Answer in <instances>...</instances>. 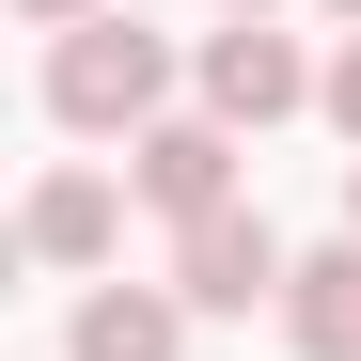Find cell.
I'll list each match as a JSON object with an SVG mask.
<instances>
[{
  "label": "cell",
  "instance_id": "1",
  "mask_svg": "<svg viewBox=\"0 0 361 361\" xmlns=\"http://www.w3.org/2000/svg\"><path fill=\"white\" fill-rule=\"evenodd\" d=\"M157 94H173V47L126 16V0H110L94 32H63V47H47V110H63V126H94V142H110V126H173Z\"/></svg>",
  "mask_w": 361,
  "mask_h": 361
},
{
  "label": "cell",
  "instance_id": "2",
  "mask_svg": "<svg viewBox=\"0 0 361 361\" xmlns=\"http://www.w3.org/2000/svg\"><path fill=\"white\" fill-rule=\"evenodd\" d=\"M283 283H298V252H283L252 204H220V220L173 235V298H189V314H252V298H283Z\"/></svg>",
  "mask_w": 361,
  "mask_h": 361
},
{
  "label": "cell",
  "instance_id": "3",
  "mask_svg": "<svg viewBox=\"0 0 361 361\" xmlns=\"http://www.w3.org/2000/svg\"><path fill=\"white\" fill-rule=\"evenodd\" d=\"M126 189H142L173 235H189V220H220V204H235V126H220V110H189V126H142V142H126Z\"/></svg>",
  "mask_w": 361,
  "mask_h": 361
},
{
  "label": "cell",
  "instance_id": "4",
  "mask_svg": "<svg viewBox=\"0 0 361 361\" xmlns=\"http://www.w3.org/2000/svg\"><path fill=\"white\" fill-rule=\"evenodd\" d=\"M330 79L298 63V47L267 32V16H235V32H204V110L220 126H283V110H314Z\"/></svg>",
  "mask_w": 361,
  "mask_h": 361
},
{
  "label": "cell",
  "instance_id": "5",
  "mask_svg": "<svg viewBox=\"0 0 361 361\" xmlns=\"http://www.w3.org/2000/svg\"><path fill=\"white\" fill-rule=\"evenodd\" d=\"M110 235H126V189H110V173H47L32 220H16V252H32V267H94Z\"/></svg>",
  "mask_w": 361,
  "mask_h": 361
},
{
  "label": "cell",
  "instance_id": "6",
  "mask_svg": "<svg viewBox=\"0 0 361 361\" xmlns=\"http://www.w3.org/2000/svg\"><path fill=\"white\" fill-rule=\"evenodd\" d=\"M63 345L79 361H173V345H189V298H173V283H94Z\"/></svg>",
  "mask_w": 361,
  "mask_h": 361
},
{
  "label": "cell",
  "instance_id": "7",
  "mask_svg": "<svg viewBox=\"0 0 361 361\" xmlns=\"http://www.w3.org/2000/svg\"><path fill=\"white\" fill-rule=\"evenodd\" d=\"M283 330H298V361H361V235L283 283Z\"/></svg>",
  "mask_w": 361,
  "mask_h": 361
},
{
  "label": "cell",
  "instance_id": "8",
  "mask_svg": "<svg viewBox=\"0 0 361 361\" xmlns=\"http://www.w3.org/2000/svg\"><path fill=\"white\" fill-rule=\"evenodd\" d=\"M314 110H330V126L361 142V32H345V63H330V94H314Z\"/></svg>",
  "mask_w": 361,
  "mask_h": 361
},
{
  "label": "cell",
  "instance_id": "9",
  "mask_svg": "<svg viewBox=\"0 0 361 361\" xmlns=\"http://www.w3.org/2000/svg\"><path fill=\"white\" fill-rule=\"evenodd\" d=\"M16 16H32V32H94L110 0H16Z\"/></svg>",
  "mask_w": 361,
  "mask_h": 361
},
{
  "label": "cell",
  "instance_id": "10",
  "mask_svg": "<svg viewBox=\"0 0 361 361\" xmlns=\"http://www.w3.org/2000/svg\"><path fill=\"white\" fill-rule=\"evenodd\" d=\"M345 235H361V173H345Z\"/></svg>",
  "mask_w": 361,
  "mask_h": 361
},
{
  "label": "cell",
  "instance_id": "11",
  "mask_svg": "<svg viewBox=\"0 0 361 361\" xmlns=\"http://www.w3.org/2000/svg\"><path fill=\"white\" fill-rule=\"evenodd\" d=\"M220 16H267V0H220Z\"/></svg>",
  "mask_w": 361,
  "mask_h": 361
},
{
  "label": "cell",
  "instance_id": "12",
  "mask_svg": "<svg viewBox=\"0 0 361 361\" xmlns=\"http://www.w3.org/2000/svg\"><path fill=\"white\" fill-rule=\"evenodd\" d=\"M330 16H345V32H361V0H330Z\"/></svg>",
  "mask_w": 361,
  "mask_h": 361
}]
</instances>
